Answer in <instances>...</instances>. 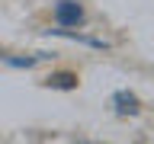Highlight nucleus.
Returning a JSON list of instances; mask_svg holds the SVG:
<instances>
[{
  "label": "nucleus",
  "mask_w": 154,
  "mask_h": 144,
  "mask_svg": "<svg viewBox=\"0 0 154 144\" xmlns=\"http://www.w3.org/2000/svg\"><path fill=\"white\" fill-rule=\"evenodd\" d=\"M55 19L61 26H80V22H84V10H80L77 0H61L58 10H55Z\"/></svg>",
  "instance_id": "nucleus-1"
},
{
  "label": "nucleus",
  "mask_w": 154,
  "mask_h": 144,
  "mask_svg": "<svg viewBox=\"0 0 154 144\" xmlns=\"http://www.w3.org/2000/svg\"><path fill=\"white\" fill-rule=\"evenodd\" d=\"M112 99H116V112L119 115H138V109H141L135 93H116Z\"/></svg>",
  "instance_id": "nucleus-2"
},
{
  "label": "nucleus",
  "mask_w": 154,
  "mask_h": 144,
  "mask_svg": "<svg viewBox=\"0 0 154 144\" xmlns=\"http://www.w3.org/2000/svg\"><path fill=\"white\" fill-rule=\"evenodd\" d=\"M51 35H64L71 38V42H80V45H90V48H106V42H100V38H90V35H77V32H67V29H48Z\"/></svg>",
  "instance_id": "nucleus-3"
},
{
  "label": "nucleus",
  "mask_w": 154,
  "mask_h": 144,
  "mask_svg": "<svg viewBox=\"0 0 154 144\" xmlns=\"http://www.w3.org/2000/svg\"><path fill=\"white\" fill-rule=\"evenodd\" d=\"M48 86H55V90H74L77 77L74 74H51V77H48Z\"/></svg>",
  "instance_id": "nucleus-4"
},
{
  "label": "nucleus",
  "mask_w": 154,
  "mask_h": 144,
  "mask_svg": "<svg viewBox=\"0 0 154 144\" xmlns=\"http://www.w3.org/2000/svg\"><path fill=\"white\" fill-rule=\"evenodd\" d=\"M38 61H42V55H35V58H7L10 67H32V64H38Z\"/></svg>",
  "instance_id": "nucleus-5"
}]
</instances>
